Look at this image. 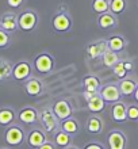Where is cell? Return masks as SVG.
Here are the masks:
<instances>
[{"mask_svg":"<svg viewBox=\"0 0 138 149\" xmlns=\"http://www.w3.org/2000/svg\"><path fill=\"white\" fill-rule=\"evenodd\" d=\"M103 129H104V123H103V119L98 114H92L85 122V130L89 134L98 136V134L103 133Z\"/></svg>","mask_w":138,"mask_h":149,"instance_id":"44dd1931","label":"cell"},{"mask_svg":"<svg viewBox=\"0 0 138 149\" xmlns=\"http://www.w3.org/2000/svg\"><path fill=\"white\" fill-rule=\"evenodd\" d=\"M33 76V65L27 60H20L12 67V79L15 81L24 83Z\"/></svg>","mask_w":138,"mask_h":149,"instance_id":"8992f818","label":"cell"},{"mask_svg":"<svg viewBox=\"0 0 138 149\" xmlns=\"http://www.w3.org/2000/svg\"><path fill=\"white\" fill-rule=\"evenodd\" d=\"M6 3H7L8 8H11V10H19L24 6L26 0H6Z\"/></svg>","mask_w":138,"mask_h":149,"instance_id":"1f68e13d","label":"cell"},{"mask_svg":"<svg viewBox=\"0 0 138 149\" xmlns=\"http://www.w3.org/2000/svg\"><path fill=\"white\" fill-rule=\"evenodd\" d=\"M133 96H134V99H135V102L138 103V86H137V90H135V92H134V95H133Z\"/></svg>","mask_w":138,"mask_h":149,"instance_id":"d590c367","label":"cell"},{"mask_svg":"<svg viewBox=\"0 0 138 149\" xmlns=\"http://www.w3.org/2000/svg\"><path fill=\"white\" fill-rule=\"evenodd\" d=\"M51 110L54 113V115L57 117L60 122L64 121V119H68V118L73 117V107H72V103L68 100V99H57L53 106H51Z\"/></svg>","mask_w":138,"mask_h":149,"instance_id":"ba28073f","label":"cell"},{"mask_svg":"<svg viewBox=\"0 0 138 149\" xmlns=\"http://www.w3.org/2000/svg\"><path fill=\"white\" fill-rule=\"evenodd\" d=\"M107 49H108V46H107V39H98V41H95V42L88 43L87 47H85L88 57L91 60L100 58Z\"/></svg>","mask_w":138,"mask_h":149,"instance_id":"5bb4252c","label":"cell"},{"mask_svg":"<svg viewBox=\"0 0 138 149\" xmlns=\"http://www.w3.org/2000/svg\"><path fill=\"white\" fill-rule=\"evenodd\" d=\"M96 24H98L99 29L102 30H112V29L118 27V16L114 15L112 12H104V14H100L98 15V19H96Z\"/></svg>","mask_w":138,"mask_h":149,"instance_id":"9a60e30c","label":"cell"},{"mask_svg":"<svg viewBox=\"0 0 138 149\" xmlns=\"http://www.w3.org/2000/svg\"><path fill=\"white\" fill-rule=\"evenodd\" d=\"M46 132L41 127H34L27 133L26 136V142L27 145L33 149H38L41 145H44L45 142L47 141V136Z\"/></svg>","mask_w":138,"mask_h":149,"instance_id":"4fadbf2b","label":"cell"},{"mask_svg":"<svg viewBox=\"0 0 138 149\" xmlns=\"http://www.w3.org/2000/svg\"><path fill=\"white\" fill-rule=\"evenodd\" d=\"M65 149H80L79 146H75V145H69L68 148H65Z\"/></svg>","mask_w":138,"mask_h":149,"instance_id":"8d00e7d4","label":"cell"},{"mask_svg":"<svg viewBox=\"0 0 138 149\" xmlns=\"http://www.w3.org/2000/svg\"><path fill=\"white\" fill-rule=\"evenodd\" d=\"M110 115L111 119L117 123H125L127 121V106L122 100L112 103L110 109Z\"/></svg>","mask_w":138,"mask_h":149,"instance_id":"2e32d148","label":"cell"},{"mask_svg":"<svg viewBox=\"0 0 138 149\" xmlns=\"http://www.w3.org/2000/svg\"><path fill=\"white\" fill-rule=\"evenodd\" d=\"M40 122L42 129L46 133L54 134L57 130L60 129V121L57 119V117L54 115L51 107H44L40 113Z\"/></svg>","mask_w":138,"mask_h":149,"instance_id":"5b68a950","label":"cell"},{"mask_svg":"<svg viewBox=\"0 0 138 149\" xmlns=\"http://www.w3.org/2000/svg\"><path fill=\"white\" fill-rule=\"evenodd\" d=\"M107 103L103 100V98L99 95V92L95 96H92L91 99L87 100V109L91 111L92 114H100L104 111Z\"/></svg>","mask_w":138,"mask_h":149,"instance_id":"603a6c76","label":"cell"},{"mask_svg":"<svg viewBox=\"0 0 138 149\" xmlns=\"http://www.w3.org/2000/svg\"><path fill=\"white\" fill-rule=\"evenodd\" d=\"M98 94V92H91V91H84L83 92V96L85 100H88V99H91L92 96H95V95Z\"/></svg>","mask_w":138,"mask_h":149,"instance_id":"e575fe53","label":"cell"},{"mask_svg":"<svg viewBox=\"0 0 138 149\" xmlns=\"http://www.w3.org/2000/svg\"><path fill=\"white\" fill-rule=\"evenodd\" d=\"M91 8L95 14H104V12L110 11V1L108 0H92Z\"/></svg>","mask_w":138,"mask_h":149,"instance_id":"f1b7e54d","label":"cell"},{"mask_svg":"<svg viewBox=\"0 0 138 149\" xmlns=\"http://www.w3.org/2000/svg\"><path fill=\"white\" fill-rule=\"evenodd\" d=\"M102 80L96 74H87L83 77V87L84 91H91V92H99L102 87Z\"/></svg>","mask_w":138,"mask_h":149,"instance_id":"cb8c5ba5","label":"cell"},{"mask_svg":"<svg viewBox=\"0 0 138 149\" xmlns=\"http://www.w3.org/2000/svg\"><path fill=\"white\" fill-rule=\"evenodd\" d=\"M83 149H106V148H104L103 144H100V142H98V141H89L84 145Z\"/></svg>","mask_w":138,"mask_h":149,"instance_id":"d6a6232c","label":"cell"},{"mask_svg":"<svg viewBox=\"0 0 138 149\" xmlns=\"http://www.w3.org/2000/svg\"><path fill=\"white\" fill-rule=\"evenodd\" d=\"M26 132H24L23 126L16 125V123H12L11 126L6 127L4 130V141L7 142L8 146H20L26 141Z\"/></svg>","mask_w":138,"mask_h":149,"instance_id":"277c9868","label":"cell"},{"mask_svg":"<svg viewBox=\"0 0 138 149\" xmlns=\"http://www.w3.org/2000/svg\"><path fill=\"white\" fill-rule=\"evenodd\" d=\"M60 129L64 130L65 133H68L72 137H75V136H77L80 133L81 127H80V122L76 118L71 117V118H68V119H64V121L60 122Z\"/></svg>","mask_w":138,"mask_h":149,"instance_id":"7402d4cb","label":"cell"},{"mask_svg":"<svg viewBox=\"0 0 138 149\" xmlns=\"http://www.w3.org/2000/svg\"><path fill=\"white\" fill-rule=\"evenodd\" d=\"M108 149H127V137L122 130L114 129L107 134Z\"/></svg>","mask_w":138,"mask_h":149,"instance_id":"7c38bea8","label":"cell"},{"mask_svg":"<svg viewBox=\"0 0 138 149\" xmlns=\"http://www.w3.org/2000/svg\"><path fill=\"white\" fill-rule=\"evenodd\" d=\"M73 27V18L65 6H60L51 16V29L58 34L69 33Z\"/></svg>","mask_w":138,"mask_h":149,"instance_id":"6da1fadb","label":"cell"},{"mask_svg":"<svg viewBox=\"0 0 138 149\" xmlns=\"http://www.w3.org/2000/svg\"><path fill=\"white\" fill-rule=\"evenodd\" d=\"M40 23V15L35 10L27 8V10H22L18 14V24H19V30L24 33H31L38 27Z\"/></svg>","mask_w":138,"mask_h":149,"instance_id":"7a4b0ae2","label":"cell"},{"mask_svg":"<svg viewBox=\"0 0 138 149\" xmlns=\"http://www.w3.org/2000/svg\"><path fill=\"white\" fill-rule=\"evenodd\" d=\"M12 67L14 64L11 61L0 57V81H7L12 79Z\"/></svg>","mask_w":138,"mask_h":149,"instance_id":"484cf974","label":"cell"},{"mask_svg":"<svg viewBox=\"0 0 138 149\" xmlns=\"http://www.w3.org/2000/svg\"><path fill=\"white\" fill-rule=\"evenodd\" d=\"M38 149H57V146L54 145V142L53 141H49V140H47L44 145H41Z\"/></svg>","mask_w":138,"mask_h":149,"instance_id":"836d02e7","label":"cell"},{"mask_svg":"<svg viewBox=\"0 0 138 149\" xmlns=\"http://www.w3.org/2000/svg\"><path fill=\"white\" fill-rule=\"evenodd\" d=\"M99 95L103 98V100L107 103V104H112L115 102H119L121 98H122V94L119 91L118 83H107V84H103L99 90Z\"/></svg>","mask_w":138,"mask_h":149,"instance_id":"52a82bcc","label":"cell"},{"mask_svg":"<svg viewBox=\"0 0 138 149\" xmlns=\"http://www.w3.org/2000/svg\"><path fill=\"white\" fill-rule=\"evenodd\" d=\"M23 90L28 96L33 98H38L45 92V83L41 80L40 77L31 76L23 83Z\"/></svg>","mask_w":138,"mask_h":149,"instance_id":"8fae6325","label":"cell"},{"mask_svg":"<svg viewBox=\"0 0 138 149\" xmlns=\"http://www.w3.org/2000/svg\"><path fill=\"white\" fill-rule=\"evenodd\" d=\"M18 119L26 126H34L40 122V111L34 106H24L18 113Z\"/></svg>","mask_w":138,"mask_h":149,"instance_id":"9c48e42d","label":"cell"},{"mask_svg":"<svg viewBox=\"0 0 138 149\" xmlns=\"http://www.w3.org/2000/svg\"><path fill=\"white\" fill-rule=\"evenodd\" d=\"M110 1V12L119 16L127 10V0H108Z\"/></svg>","mask_w":138,"mask_h":149,"instance_id":"83f0119b","label":"cell"},{"mask_svg":"<svg viewBox=\"0 0 138 149\" xmlns=\"http://www.w3.org/2000/svg\"><path fill=\"white\" fill-rule=\"evenodd\" d=\"M0 29H3L4 31L14 34L19 30L18 24V14L14 11H6L0 15Z\"/></svg>","mask_w":138,"mask_h":149,"instance_id":"30bf717a","label":"cell"},{"mask_svg":"<svg viewBox=\"0 0 138 149\" xmlns=\"http://www.w3.org/2000/svg\"><path fill=\"white\" fill-rule=\"evenodd\" d=\"M100 60H102L103 67H106V68H112L115 64L118 63V61H121L122 58H121L119 53H115V52L110 50V49H107V50L104 52V54L100 57Z\"/></svg>","mask_w":138,"mask_h":149,"instance_id":"4316f807","label":"cell"},{"mask_svg":"<svg viewBox=\"0 0 138 149\" xmlns=\"http://www.w3.org/2000/svg\"><path fill=\"white\" fill-rule=\"evenodd\" d=\"M111 71H112L115 77L122 80V79L127 77L129 73H131L134 71V64L130 60H121V61H118L114 67L111 68Z\"/></svg>","mask_w":138,"mask_h":149,"instance_id":"e0dca14e","label":"cell"},{"mask_svg":"<svg viewBox=\"0 0 138 149\" xmlns=\"http://www.w3.org/2000/svg\"><path fill=\"white\" fill-rule=\"evenodd\" d=\"M33 67L40 74H50L55 69V58L51 53L42 52L35 56L33 61Z\"/></svg>","mask_w":138,"mask_h":149,"instance_id":"3957f363","label":"cell"},{"mask_svg":"<svg viewBox=\"0 0 138 149\" xmlns=\"http://www.w3.org/2000/svg\"><path fill=\"white\" fill-rule=\"evenodd\" d=\"M127 121L138 122V104L127 106Z\"/></svg>","mask_w":138,"mask_h":149,"instance_id":"4dcf8cb0","label":"cell"},{"mask_svg":"<svg viewBox=\"0 0 138 149\" xmlns=\"http://www.w3.org/2000/svg\"><path fill=\"white\" fill-rule=\"evenodd\" d=\"M137 86H138V80L134 76H127V77L119 80L118 83L119 91H121L122 96H133L135 90H137Z\"/></svg>","mask_w":138,"mask_h":149,"instance_id":"ac0fdd59","label":"cell"},{"mask_svg":"<svg viewBox=\"0 0 138 149\" xmlns=\"http://www.w3.org/2000/svg\"><path fill=\"white\" fill-rule=\"evenodd\" d=\"M107 46L110 50L115 52V53H122L127 49V41L121 34H111L107 38Z\"/></svg>","mask_w":138,"mask_h":149,"instance_id":"d6986e66","label":"cell"},{"mask_svg":"<svg viewBox=\"0 0 138 149\" xmlns=\"http://www.w3.org/2000/svg\"><path fill=\"white\" fill-rule=\"evenodd\" d=\"M0 149H10V148H0Z\"/></svg>","mask_w":138,"mask_h":149,"instance_id":"74e56055","label":"cell"},{"mask_svg":"<svg viewBox=\"0 0 138 149\" xmlns=\"http://www.w3.org/2000/svg\"><path fill=\"white\" fill-rule=\"evenodd\" d=\"M15 119H18V113L11 106L0 107V126L8 127L12 123H15Z\"/></svg>","mask_w":138,"mask_h":149,"instance_id":"ffe728a7","label":"cell"},{"mask_svg":"<svg viewBox=\"0 0 138 149\" xmlns=\"http://www.w3.org/2000/svg\"><path fill=\"white\" fill-rule=\"evenodd\" d=\"M12 43V34L0 29V49H7Z\"/></svg>","mask_w":138,"mask_h":149,"instance_id":"f546056e","label":"cell"},{"mask_svg":"<svg viewBox=\"0 0 138 149\" xmlns=\"http://www.w3.org/2000/svg\"><path fill=\"white\" fill-rule=\"evenodd\" d=\"M72 136H69L68 133H65L64 130L58 129L53 134V142H54V145L60 149H65L68 148L69 145H72Z\"/></svg>","mask_w":138,"mask_h":149,"instance_id":"d4e9b609","label":"cell"}]
</instances>
